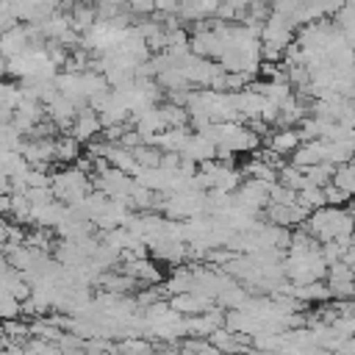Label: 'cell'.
<instances>
[{"label":"cell","instance_id":"obj_3","mask_svg":"<svg viewBox=\"0 0 355 355\" xmlns=\"http://www.w3.org/2000/svg\"><path fill=\"white\" fill-rule=\"evenodd\" d=\"M300 130L297 128H277L266 136V150H272L275 155H291L300 147Z\"/></svg>","mask_w":355,"mask_h":355},{"label":"cell","instance_id":"obj_7","mask_svg":"<svg viewBox=\"0 0 355 355\" xmlns=\"http://www.w3.org/2000/svg\"><path fill=\"white\" fill-rule=\"evenodd\" d=\"M122 8H125L130 17H150V14H155V11H153V0H125Z\"/></svg>","mask_w":355,"mask_h":355},{"label":"cell","instance_id":"obj_9","mask_svg":"<svg viewBox=\"0 0 355 355\" xmlns=\"http://www.w3.org/2000/svg\"><path fill=\"white\" fill-rule=\"evenodd\" d=\"M3 75H6V58L0 55V78H3Z\"/></svg>","mask_w":355,"mask_h":355},{"label":"cell","instance_id":"obj_1","mask_svg":"<svg viewBox=\"0 0 355 355\" xmlns=\"http://www.w3.org/2000/svg\"><path fill=\"white\" fill-rule=\"evenodd\" d=\"M50 191H53V197L61 200L64 205H75V202H80V200L92 191V178H89L80 166L64 169V172H58V175L50 178Z\"/></svg>","mask_w":355,"mask_h":355},{"label":"cell","instance_id":"obj_10","mask_svg":"<svg viewBox=\"0 0 355 355\" xmlns=\"http://www.w3.org/2000/svg\"><path fill=\"white\" fill-rule=\"evenodd\" d=\"M178 3H186V0H178Z\"/></svg>","mask_w":355,"mask_h":355},{"label":"cell","instance_id":"obj_8","mask_svg":"<svg viewBox=\"0 0 355 355\" xmlns=\"http://www.w3.org/2000/svg\"><path fill=\"white\" fill-rule=\"evenodd\" d=\"M155 14H178V0H153Z\"/></svg>","mask_w":355,"mask_h":355},{"label":"cell","instance_id":"obj_5","mask_svg":"<svg viewBox=\"0 0 355 355\" xmlns=\"http://www.w3.org/2000/svg\"><path fill=\"white\" fill-rule=\"evenodd\" d=\"M330 183L347 194H352L355 189V169H352V161H344V164H336L333 166V175H330Z\"/></svg>","mask_w":355,"mask_h":355},{"label":"cell","instance_id":"obj_6","mask_svg":"<svg viewBox=\"0 0 355 355\" xmlns=\"http://www.w3.org/2000/svg\"><path fill=\"white\" fill-rule=\"evenodd\" d=\"M122 3L125 0H92L94 11H97V19H111L122 11Z\"/></svg>","mask_w":355,"mask_h":355},{"label":"cell","instance_id":"obj_2","mask_svg":"<svg viewBox=\"0 0 355 355\" xmlns=\"http://www.w3.org/2000/svg\"><path fill=\"white\" fill-rule=\"evenodd\" d=\"M69 130H72V136H75L78 141H92V139L103 130L97 111H92L89 105H80V108L75 111L72 122H69Z\"/></svg>","mask_w":355,"mask_h":355},{"label":"cell","instance_id":"obj_4","mask_svg":"<svg viewBox=\"0 0 355 355\" xmlns=\"http://www.w3.org/2000/svg\"><path fill=\"white\" fill-rule=\"evenodd\" d=\"M80 155V141L69 133V136H58V139H53V158L55 161H75Z\"/></svg>","mask_w":355,"mask_h":355}]
</instances>
